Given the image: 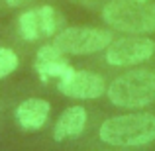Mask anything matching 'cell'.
Listing matches in <instances>:
<instances>
[{
    "label": "cell",
    "instance_id": "cell-1",
    "mask_svg": "<svg viewBox=\"0 0 155 151\" xmlns=\"http://www.w3.org/2000/svg\"><path fill=\"white\" fill-rule=\"evenodd\" d=\"M98 137L114 147H143L155 141L153 114H124L108 118L98 130Z\"/></svg>",
    "mask_w": 155,
    "mask_h": 151
},
{
    "label": "cell",
    "instance_id": "cell-2",
    "mask_svg": "<svg viewBox=\"0 0 155 151\" xmlns=\"http://www.w3.org/2000/svg\"><path fill=\"white\" fill-rule=\"evenodd\" d=\"M102 18L106 24L126 34H153L155 4L140 0H112L104 6Z\"/></svg>",
    "mask_w": 155,
    "mask_h": 151
},
{
    "label": "cell",
    "instance_id": "cell-3",
    "mask_svg": "<svg viewBox=\"0 0 155 151\" xmlns=\"http://www.w3.org/2000/svg\"><path fill=\"white\" fill-rule=\"evenodd\" d=\"M108 98L120 108H143L155 102V73L136 69L118 77L108 88Z\"/></svg>",
    "mask_w": 155,
    "mask_h": 151
},
{
    "label": "cell",
    "instance_id": "cell-4",
    "mask_svg": "<svg viewBox=\"0 0 155 151\" xmlns=\"http://www.w3.org/2000/svg\"><path fill=\"white\" fill-rule=\"evenodd\" d=\"M112 43V34L100 28H67L53 39V45L67 55H91Z\"/></svg>",
    "mask_w": 155,
    "mask_h": 151
},
{
    "label": "cell",
    "instance_id": "cell-5",
    "mask_svg": "<svg viewBox=\"0 0 155 151\" xmlns=\"http://www.w3.org/2000/svg\"><path fill=\"white\" fill-rule=\"evenodd\" d=\"M155 53V43L149 38H122L106 47V61L114 67H132L147 61Z\"/></svg>",
    "mask_w": 155,
    "mask_h": 151
},
{
    "label": "cell",
    "instance_id": "cell-6",
    "mask_svg": "<svg viewBox=\"0 0 155 151\" xmlns=\"http://www.w3.org/2000/svg\"><path fill=\"white\" fill-rule=\"evenodd\" d=\"M59 14L51 6H41L35 10H28L20 16V34L28 41H35L41 38H49L57 31Z\"/></svg>",
    "mask_w": 155,
    "mask_h": 151
},
{
    "label": "cell",
    "instance_id": "cell-7",
    "mask_svg": "<svg viewBox=\"0 0 155 151\" xmlns=\"http://www.w3.org/2000/svg\"><path fill=\"white\" fill-rule=\"evenodd\" d=\"M59 92H63L65 96L71 98H98L104 94L106 90V83L100 75L96 73H88V71H75L69 77H65L63 80H59Z\"/></svg>",
    "mask_w": 155,
    "mask_h": 151
},
{
    "label": "cell",
    "instance_id": "cell-8",
    "mask_svg": "<svg viewBox=\"0 0 155 151\" xmlns=\"http://www.w3.org/2000/svg\"><path fill=\"white\" fill-rule=\"evenodd\" d=\"M67 53H63L59 47L51 45H43L41 49L38 51L34 61V67L38 71V75L41 77L43 80H49V79H59L63 80L65 77H69L73 73V67L67 59H65Z\"/></svg>",
    "mask_w": 155,
    "mask_h": 151
},
{
    "label": "cell",
    "instance_id": "cell-9",
    "mask_svg": "<svg viewBox=\"0 0 155 151\" xmlns=\"http://www.w3.org/2000/svg\"><path fill=\"white\" fill-rule=\"evenodd\" d=\"M49 110L51 106L47 100L30 98V100H24L16 108V120H18L22 130L34 132V130L43 128V124L47 122V116H49Z\"/></svg>",
    "mask_w": 155,
    "mask_h": 151
},
{
    "label": "cell",
    "instance_id": "cell-10",
    "mask_svg": "<svg viewBox=\"0 0 155 151\" xmlns=\"http://www.w3.org/2000/svg\"><path fill=\"white\" fill-rule=\"evenodd\" d=\"M84 124H87V110L83 106H71L57 120L53 128V140L65 141L69 137H77L84 130Z\"/></svg>",
    "mask_w": 155,
    "mask_h": 151
},
{
    "label": "cell",
    "instance_id": "cell-11",
    "mask_svg": "<svg viewBox=\"0 0 155 151\" xmlns=\"http://www.w3.org/2000/svg\"><path fill=\"white\" fill-rule=\"evenodd\" d=\"M18 69V57L12 49L6 47H0V79L8 77L12 71Z\"/></svg>",
    "mask_w": 155,
    "mask_h": 151
},
{
    "label": "cell",
    "instance_id": "cell-12",
    "mask_svg": "<svg viewBox=\"0 0 155 151\" xmlns=\"http://www.w3.org/2000/svg\"><path fill=\"white\" fill-rule=\"evenodd\" d=\"M4 2L8 4V6H12V8H16V6H24V4H28V2H31V0H4Z\"/></svg>",
    "mask_w": 155,
    "mask_h": 151
},
{
    "label": "cell",
    "instance_id": "cell-13",
    "mask_svg": "<svg viewBox=\"0 0 155 151\" xmlns=\"http://www.w3.org/2000/svg\"><path fill=\"white\" fill-rule=\"evenodd\" d=\"M140 2H145V0H140Z\"/></svg>",
    "mask_w": 155,
    "mask_h": 151
}]
</instances>
